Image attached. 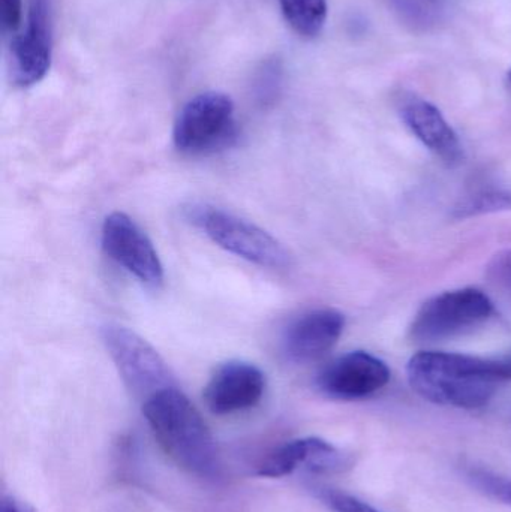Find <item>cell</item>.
I'll return each mask as SVG.
<instances>
[{
  "label": "cell",
  "mask_w": 511,
  "mask_h": 512,
  "mask_svg": "<svg viewBox=\"0 0 511 512\" xmlns=\"http://www.w3.org/2000/svg\"><path fill=\"white\" fill-rule=\"evenodd\" d=\"M411 388L428 402L452 408H485L503 384L497 360L423 351L407 366Z\"/></svg>",
  "instance_id": "1"
},
{
  "label": "cell",
  "mask_w": 511,
  "mask_h": 512,
  "mask_svg": "<svg viewBox=\"0 0 511 512\" xmlns=\"http://www.w3.org/2000/svg\"><path fill=\"white\" fill-rule=\"evenodd\" d=\"M143 415L159 447L180 468L200 478L221 472L215 438L200 411L179 388H164L143 402Z\"/></svg>",
  "instance_id": "2"
},
{
  "label": "cell",
  "mask_w": 511,
  "mask_h": 512,
  "mask_svg": "<svg viewBox=\"0 0 511 512\" xmlns=\"http://www.w3.org/2000/svg\"><path fill=\"white\" fill-rule=\"evenodd\" d=\"M188 218L213 243L230 254L261 267H290L291 255L282 243L246 219L210 206L192 207Z\"/></svg>",
  "instance_id": "3"
},
{
  "label": "cell",
  "mask_w": 511,
  "mask_h": 512,
  "mask_svg": "<svg viewBox=\"0 0 511 512\" xmlns=\"http://www.w3.org/2000/svg\"><path fill=\"white\" fill-rule=\"evenodd\" d=\"M236 111L230 96L206 92L192 98L177 116L173 141L186 155H210L233 146L237 138Z\"/></svg>",
  "instance_id": "4"
},
{
  "label": "cell",
  "mask_w": 511,
  "mask_h": 512,
  "mask_svg": "<svg viewBox=\"0 0 511 512\" xmlns=\"http://www.w3.org/2000/svg\"><path fill=\"white\" fill-rule=\"evenodd\" d=\"M494 315L491 298L476 288L444 292L423 304L411 325L416 342H437L480 327Z\"/></svg>",
  "instance_id": "5"
},
{
  "label": "cell",
  "mask_w": 511,
  "mask_h": 512,
  "mask_svg": "<svg viewBox=\"0 0 511 512\" xmlns=\"http://www.w3.org/2000/svg\"><path fill=\"white\" fill-rule=\"evenodd\" d=\"M102 342L129 390L146 400L173 385L161 355L134 331L122 325L102 328Z\"/></svg>",
  "instance_id": "6"
},
{
  "label": "cell",
  "mask_w": 511,
  "mask_h": 512,
  "mask_svg": "<svg viewBox=\"0 0 511 512\" xmlns=\"http://www.w3.org/2000/svg\"><path fill=\"white\" fill-rule=\"evenodd\" d=\"M53 59V15L50 0H30L23 29L9 47L11 78L18 87L44 80Z\"/></svg>",
  "instance_id": "7"
},
{
  "label": "cell",
  "mask_w": 511,
  "mask_h": 512,
  "mask_svg": "<svg viewBox=\"0 0 511 512\" xmlns=\"http://www.w3.org/2000/svg\"><path fill=\"white\" fill-rule=\"evenodd\" d=\"M102 249L138 282L158 288L164 282V267L155 246L134 219L114 212L105 218L101 231Z\"/></svg>",
  "instance_id": "8"
},
{
  "label": "cell",
  "mask_w": 511,
  "mask_h": 512,
  "mask_svg": "<svg viewBox=\"0 0 511 512\" xmlns=\"http://www.w3.org/2000/svg\"><path fill=\"white\" fill-rule=\"evenodd\" d=\"M390 370L380 358L365 351H353L324 367L318 375L321 393L336 400H362L383 390Z\"/></svg>",
  "instance_id": "9"
},
{
  "label": "cell",
  "mask_w": 511,
  "mask_h": 512,
  "mask_svg": "<svg viewBox=\"0 0 511 512\" xmlns=\"http://www.w3.org/2000/svg\"><path fill=\"white\" fill-rule=\"evenodd\" d=\"M266 393V376L255 364L228 361L213 373L204 388V402L216 415L255 408Z\"/></svg>",
  "instance_id": "10"
},
{
  "label": "cell",
  "mask_w": 511,
  "mask_h": 512,
  "mask_svg": "<svg viewBox=\"0 0 511 512\" xmlns=\"http://www.w3.org/2000/svg\"><path fill=\"white\" fill-rule=\"evenodd\" d=\"M350 466V460L335 445L315 436L294 439L273 451L258 466L263 478H284L297 471L309 474H336Z\"/></svg>",
  "instance_id": "11"
},
{
  "label": "cell",
  "mask_w": 511,
  "mask_h": 512,
  "mask_svg": "<svg viewBox=\"0 0 511 512\" xmlns=\"http://www.w3.org/2000/svg\"><path fill=\"white\" fill-rule=\"evenodd\" d=\"M344 328L345 316L338 310H311L288 325L282 336V349L294 363H311L338 343Z\"/></svg>",
  "instance_id": "12"
},
{
  "label": "cell",
  "mask_w": 511,
  "mask_h": 512,
  "mask_svg": "<svg viewBox=\"0 0 511 512\" xmlns=\"http://www.w3.org/2000/svg\"><path fill=\"white\" fill-rule=\"evenodd\" d=\"M399 111L408 129L444 164L449 167L461 164L464 159L461 140L434 104L410 95L402 99Z\"/></svg>",
  "instance_id": "13"
},
{
  "label": "cell",
  "mask_w": 511,
  "mask_h": 512,
  "mask_svg": "<svg viewBox=\"0 0 511 512\" xmlns=\"http://www.w3.org/2000/svg\"><path fill=\"white\" fill-rule=\"evenodd\" d=\"M279 6L285 21L302 38H315L326 24L327 0H279Z\"/></svg>",
  "instance_id": "14"
},
{
  "label": "cell",
  "mask_w": 511,
  "mask_h": 512,
  "mask_svg": "<svg viewBox=\"0 0 511 512\" xmlns=\"http://www.w3.org/2000/svg\"><path fill=\"white\" fill-rule=\"evenodd\" d=\"M465 480L489 499L511 507V478L489 471L480 466H468L464 471Z\"/></svg>",
  "instance_id": "15"
},
{
  "label": "cell",
  "mask_w": 511,
  "mask_h": 512,
  "mask_svg": "<svg viewBox=\"0 0 511 512\" xmlns=\"http://www.w3.org/2000/svg\"><path fill=\"white\" fill-rule=\"evenodd\" d=\"M511 209V191L506 189H482L465 200L458 209L459 216L480 215Z\"/></svg>",
  "instance_id": "16"
},
{
  "label": "cell",
  "mask_w": 511,
  "mask_h": 512,
  "mask_svg": "<svg viewBox=\"0 0 511 512\" xmlns=\"http://www.w3.org/2000/svg\"><path fill=\"white\" fill-rule=\"evenodd\" d=\"M282 68L278 60H267L255 75V93L263 104L275 101L281 90Z\"/></svg>",
  "instance_id": "17"
},
{
  "label": "cell",
  "mask_w": 511,
  "mask_h": 512,
  "mask_svg": "<svg viewBox=\"0 0 511 512\" xmlns=\"http://www.w3.org/2000/svg\"><path fill=\"white\" fill-rule=\"evenodd\" d=\"M320 499L332 512H381L375 510L366 502L360 501L356 496L348 495L339 490L323 489L320 490Z\"/></svg>",
  "instance_id": "18"
},
{
  "label": "cell",
  "mask_w": 511,
  "mask_h": 512,
  "mask_svg": "<svg viewBox=\"0 0 511 512\" xmlns=\"http://www.w3.org/2000/svg\"><path fill=\"white\" fill-rule=\"evenodd\" d=\"M0 21L5 33H17L23 21V0H0Z\"/></svg>",
  "instance_id": "19"
},
{
  "label": "cell",
  "mask_w": 511,
  "mask_h": 512,
  "mask_svg": "<svg viewBox=\"0 0 511 512\" xmlns=\"http://www.w3.org/2000/svg\"><path fill=\"white\" fill-rule=\"evenodd\" d=\"M489 271L492 279L511 289V251L495 256Z\"/></svg>",
  "instance_id": "20"
},
{
  "label": "cell",
  "mask_w": 511,
  "mask_h": 512,
  "mask_svg": "<svg viewBox=\"0 0 511 512\" xmlns=\"http://www.w3.org/2000/svg\"><path fill=\"white\" fill-rule=\"evenodd\" d=\"M2 512H35V508L17 496L5 493L2 498Z\"/></svg>",
  "instance_id": "21"
},
{
  "label": "cell",
  "mask_w": 511,
  "mask_h": 512,
  "mask_svg": "<svg viewBox=\"0 0 511 512\" xmlns=\"http://www.w3.org/2000/svg\"><path fill=\"white\" fill-rule=\"evenodd\" d=\"M497 361L504 382L511 381V354L504 355V357L501 358H497Z\"/></svg>",
  "instance_id": "22"
},
{
  "label": "cell",
  "mask_w": 511,
  "mask_h": 512,
  "mask_svg": "<svg viewBox=\"0 0 511 512\" xmlns=\"http://www.w3.org/2000/svg\"><path fill=\"white\" fill-rule=\"evenodd\" d=\"M507 78H509V84H510V86H511V69H510V71H509V75H507Z\"/></svg>",
  "instance_id": "23"
}]
</instances>
